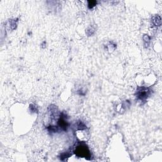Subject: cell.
Masks as SVG:
<instances>
[{"label":"cell","instance_id":"1","mask_svg":"<svg viewBox=\"0 0 162 162\" xmlns=\"http://www.w3.org/2000/svg\"><path fill=\"white\" fill-rule=\"evenodd\" d=\"M75 153L79 156H85V158L89 155V152L85 146H78L75 151Z\"/></svg>","mask_w":162,"mask_h":162},{"label":"cell","instance_id":"2","mask_svg":"<svg viewBox=\"0 0 162 162\" xmlns=\"http://www.w3.org/2000/svg\"><path fill=\"white\" fill-rule=\"evenodd\" d=\"M149 90L147 88H142L140 91H138V97L141 99H144L147 97H148L149 94Z\"/></svg>","mask_w":162,"mask_h":162}]
</instances>
